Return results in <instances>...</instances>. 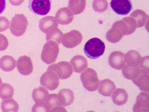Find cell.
<instances>
[{
	"label": "cell",
	"instance_id": "obj_1",
	"mask_svg": "<svg viewBox=\"0 0 149 112\" xmlns=\"http://www.w3.org/2000/svg\"><path fill=\"white\" fill-rule=\"evenodd\" d=\"M104 43L98 38H93L85 44L84 50L88 57L95 60L103 55L105 51Z\"/></svg>",
	"mask_w": 149,
	"mask_h": 112
},
{
	"label": "cell",
	"instance_id": "obj_2",
	"mask_svg": "<svg viewBox=\"0 0 149 112\" xmlns=\"http://www.w3.org/2000/svg\"><path fill=\"white\" fill-rule=\"evenodd\" d=\"M81 80L86 90L93 92L97 90L100 83L97 72L92 68H87L81 75Z\"/></svg>",
	"mask_w": 149,
	"mask_h": 112
},
{
	"label": "cell",
	"instance_id": "obj_3",
	"mask_svg": "<svg viewBox=\"0 0 149 112\" xmlns=\"http://www.w3.org/2000/svg\"><path fill=\"white\" fill-rule=\"evenodd\" d=\"M59 52V48L57 43L54 41H47L44 44L41 58L44 63L50 64L57 60Z\"/></svg>",
	"mask_w": 149,
	"mask_h": 112
},
{
	"label": "cell",
	"instance_id": "obj_4",
	"mask_svg": "<svg viewBox=\"0 0 149 112\" xmlns=\"http://www.w3.org/2000/svg\"><path fill=\"white\" fill-rule=\"evenodd\" d=\"M27 18L23 14H17L13 18L10 26L12 34L15 36H20L24 34L28 26Z\"/></svg>",
	"mask_w": 149,
	"mask_h": 112
},
{
	"label": "cell",
	"instance_id": "obj_5",
	"mask_svg": "<svg viewBox=\"0 0 149 112\" xmlns=\"http://www.w3.org/2000/svg\"><path fill=\"white\" fill-rule=\"evenodd\" d=\"M47 70L54 71L61 79H68L73 73V66L67 61H61L57 64L51 65Z\"/></svg>",
	"mask_w": 149,
	"mask_h": 112
},
{
	"label": "cell",
	"instance_id": "obj_6",
	"mask_svg": "<svg viewBox=\"0 0 149 112\" xmlns=\"http://www.w3.org/2000/svg\"><path fill=\"white\" fill-rule=\"evenodd\" d=\"M51 0H29V8L31 12L38 15H45L51 10Z\"/></svg>",
	"mask_w": 149,
	"mask_h": 112
},
{
	"label": "cell",
	"instance_id": "obj_7",
	"mask_svg": "<svg viewBox=\"0 0 149 112\" xmlns=\"http://www.w3.org/2000/svg\"><path fill=\"white\" fill-rule=\"evenodd\" d=\"M83 36L79 31L73 30L63 34L62 43L63 46L68 48H73L78 46L81 43Z\"/></svg>",
	"mask_w": 149,
	"mask_h": 112
},
{
	"label": "cell",
	"instance_id": "obj_8",
	"mask_svg": "<svg viewBox=\"0 0 149 112\" xmlns=\"http://www.w3.org/2000/svg\"><path fill=\"white\" fill-rule=\"evenodd\" d=\"M59 79L54 71L47 70L41 77V85L50 91L55 90L59 85Z\"/></svg>",
	"mask_w": 149,
	"mask_h": 112
},
{
	"label": "cell",
	"instance_id": "obj_9",
	"mask_svg": "<svg viewBox=\"0 0 149 112\" xmlns=\"http://www.w3.org/2000/svg\"><path fill=\"white\" fill-rule=\"evenodd\" d=\"M110 7L116 14L121 15L129 14L133 8L131 0H111Z\"/></svg>",
	"mask_w": 149,
	"mask_h": 112
},
{
	"label": "cell",
	"instance_id": "obj_10",
	"mask_svg": "<svg viewBox=\"0 0 149 112\" xmlns=\"http://www.w3.org/2000/svg\"><path fill=\"white\" fill-rule=\"evenodd\" d=\"M17 67L19 72L25 76L31 74L33 70L32 60L31 58L26 55L19 58L17 62Z\"/></svg>",
	"mask_w": 149,
	"mask_h": 112
},
{
	"label": "cell",
	"instance_id": "obj_11",
	"mask_svg": "<svg viewBox=\"0 0 149 112\" xmlns=\"http://www.w3.org/2000/svg\"><path fill=\"white\" fill-rule=\"evenodd\" d=\"M124 55L125 54L121 51H113L109 56V64L115 69H122L125 65Z\"/></svg>",
	"mask_w": 149,
	"mask_h": 112
},
{
	"label": "cell",
	"instance_id": "obj_12",
	"mask_svg": "<svg viewBox=\"0 0 149 112\" xmlns=\"http://www.w3.org/2000/svg\"><path fill=\"white\" fill-rule=\"evenodd\" d=\"M74 15L73 12L67 7L60 9L56 13L55 18L62 25H67L73 22Z\"/></svg>",
	"mask_w": 149,
	"mask_h": 112
},
{
	"label": "cell",
	"instance_id": "obj_13",
	"mask_svg": "<svg viewBox=\"0 0 149 112\" xmlns=\"http://www.w3.org/2000/svg\"><path fill=\"white\" fill-rule=\"evenodd\" d=\"M133 111L149 112V94L147 92H142L138 95Z\"/></svg>",
	"mask_w": 149,
	"mask_h": 112
},
{
	"label": "cell",
	"instance_id": "obj_14",
	"mask_svg": "<svg viewBox=\"0 0 149 112\" xmlns=\"http://www.w3.org/2000/svg\"><path fill=\"white\" fill-rule=\"evenodd\" d=\"M39 27L41 32L46 34L52 29L58 28V24L55 18L49 15L39 20Z\"/></svg>",
	"mask_w": 149,
	"mask_h": 112
},
{
	"label": "cell",
	"instance_id": "obj_15",
	"mask_svg": "<svg viewBox=\"0 0 149 112\" xmlns=\"http://www.w3.org/2000/svg\"><path fill=\"white\" fill-rule=\"evenodd\" d=\"M116 88V86L113 82L108 79H105L100 82L98 92L103 96L110 97Z\"/></svg>",
	"mask_w": 149,
	"mask_h": 112
},
{
	"label": "cell",
	"instance_id": "obj_16",
	"mask_svg": "<svg viewBox=\"0 0 149 112\" xmlns=\"http://www.w3.org/2000/svg\"><path fill=\"white\" fill-rule=\"evenodd\" d=\"M70 63L73 66L74 72L81 73L85 71L88 66V63L86 58L83 56L77 55L72 58Z\"/></svg>",
	"mask_w": 149,
	"mask_h": 112
},
{
	"label": "cell",
	"instance_id": "obj_17",
	"mask_svg": "<svg viewBox=\"0 0 149 112\" xmlns=\"http://www.w3.org/2000/svg\"><path fill=\"white\" fill-rule=\"evenodd\" d=\"M60 103L63 106L71 105L74 100V94L69 89H63L60 90L57 94Z\"/></svg>",
	"mask_w": 149,
	"mask_h": 112
},
{
	"label": "cell",
	"instance_id": "obj_18",
	"mask_svg": "<svg viewBox=\"0 0 149 112\" xmlns=\"http://www.w3.org/2000/svg\"><path fill=\"white\" fill-rule=\"evenodd\" d=\"M111 96L114 103L117 105H123L126 103L128 99L127 91L123 89H115Z\"/></svg>",
	"mask_w": 149,
	"mask_h": 112
},
{
	"label": "cell",
	"instance_id": "obj_19",
	"mask_svg": "<svg viewBox=\"0 0 149 112\" xmlns=\"http://www.w3.org/2000/svg\"><path fill=\"white\" fill-rule=\"evenodd\" d=\"M141 56L138 51L132 50L124 55V61L128 66L131 67H138L140 63Z\"/></svg>",
	"mask_w": 149,
	"mask_h": 112
},
{
	"label": "cell",
	"instance_id": "obj_20",
	"mask_svg": "<svg viewBox=\"0 0 149 112\" xmlns=\"http://www.w3.org/2000/svg\"><path fill=\"white\" fill-rule=\"evenodd\" d=\"M123 36V33L114 23L106 34L107 40L111 43L118 42Z\"/></svg>",
	"mask_w": 149,
	"mask_h": 112
},
{
	"label": "cell",
	"instance_id": "obj_21",
	"mask_svg": "<svg viewBox=\"0 0 149 112\" xmlns=\"http://www.w3.org/2000/svg\"><path fill=\"white\" fill-rule=\"evenodd\" d=\"M86 0H69L68 8L74 15L81 14L86 7Z\"/></svg>",
	"mask_w": 149,
	"mask_h": 112
},
{
	"label": "cell",
	"instance_id": "obj_22",
	"mask_svg": "<svg viewBox=\"0 0 149 112\" xmlns=\"http://www.w3.org/2000/svg\"><path fill=\"white\" fill-rule=\"evenodd\" d=\"M16 61L12 56L5 55L0 59V68L5 72L11 71L15 68Z\"/></svg>",
	"mask_w": 149,
	"mask_h": 112
},
{
	"label": "cell",
	"instance_id": "obj_23",
	"mask_svg": "<svg viewBox=\"0 0 149 112\" xmlns=\"http://www.w3.org/2000/svg\"><path fill=\"white\" fill-rule=\"evenodd\" d=\"M49 95V92L45 87H39L34 89L32 92V98L36 103L45 102Z\"/></svg>",
	"mask_w": 149,
	"mask_h": 112
},
{
	"label": "cell",
	"instance_id": "obj_24",
	"mask_svg": "<svg viewBox=\"0 0 149 112\" xmlns=\"http://www.w3.org/2000/svg\"><path fill=\"white\" fill-rule=\"evenodd\" d=\"M122 69L124 76L129 80H135L141 74L139 66L137 67H131L127 65H125Z\"/></svg>",
	"mask_w": 149,
	"mask_h": 112
},
{
	"label": "cell",
	"instance_id": "obj_25",
	"mask_svg": "<svg viewBox=\"0 0 149 112\" xmlns=\"http://www.w3.org/2000/svg\"><path fill=\"white\" fill-rule=\"evenodd\" d=\"M139 77L133 80L134 83L143 92H149V77L147 74H141Z\"/></svg>",
	"mask_w": 149,
	"mask_h": 112
},
{
	"label": "cell",
	"instance_id": "obj_26",
	"mask_svg": "<svg viewBox=\"0 0 149 112\" xmlns=\"http://www.w3.org/2000/svg\"><path fill=\"white\" fill-rule=\"evenodd\" d=\"M1 108L3 112H17L19 111V106L17 102L13 99H4Z\"/></svg>",
	"mask_w": 149,
	"mask_h": 112
},
{
	"label": "cell",
	"instance_id": "obj_27",
	"mask_svg": "<svg viewBox=\"0 0 149 112\" xmlns=\"http://www.w3.org/2000/svg\"><path fill=\"white\" fill-rule=\"evenodd\" d=\"M131 17L135 19L137 22V27H143L147 20L148 15L146 13L141 10H134L131 15Z\"/></svg>",
	"mask_w": 149,
	"mask_h": 112
},
{
	"label": "cell",
	"instance_id": "obj_28",
	"mask_svg": "<svg viewBox=\"0 0 149 112\" xmlns=\"http://www.w3.org/2000/svg\"><path fill=\"white\" fill-rule=\"evenodd\" d=\"M14 94V88L9 84H2L0 86V98L2 99H11Z\"/></svg>",
	"mask_w": 149,
	"mask_h": 112
},
{
	"label": "cell",
	"instance_id": "obj_29",
	"mask_svg": "<svg viewBox=\"0 0 149 112\" xmlns=\"http://www.w3.org/2000/svg\"><path fill=\"white\" fill-rule=\"evenodd\" d=\"M63 36V32L61 30L58 28H54L46 33V40L47 41H54L58 44H60Z\"/></svg>",
	"mask_w": 149,
	"mask_h": 112
},
{
	"label": "cell",
	"instance_id": "obj_30",
	"mask_svg": "<svg viewBox=\"0 0 149 112\" xmlns=\"http://www.w3.org/2000/svg\"><path fill=\"white\" fill-rule=\"evenodd\" d=\"M109 7L107 0H94L93 3V8L96 12L102 13L105 12Z\"/></svg>",
	"mask_w": 149,
	"mask_h": 112
},
{
	"label": "cell",
	"instance_id": "obj_31",
	"mask_svg": "<svg viewBox=\"0 0 149 112\" xmlns=\"http://www.w3.org/2000/svg\"><path fill=\"white\" fill-rule=\"evenodd\" d=\"M45 102L50 109L61 105L58 99L57 94H52L50 95L49 94Z\"/></svg>",
	"mask_w": 149,
	"mask_h": 112
},
{
	"label": "cell",
	"instance_id": "obj_32",
	"mask_svg": "<svg viewBox=\"0 0 149 112\" xmlns=\"http://www.w3.org/2000/svg\"><path fill=\"white\" fill-rule=\"evenodd\" d=\"M139 67L141 74H149V56L141 58Z\"/></svg>",
	"mask_w": 149,
	"mask_h": 112
},
{
	"label": "cell",
	"instance_id": "obj_33",
	"mask_svg": "<svg viewBox=\"0 0 149 112\" xmlns=\"http://www.w3.org/2000/svg\"><path fill=\"white\" fill-rule=\"evenodd\" d=\"M32 112H50V108L44 102L36 103L32 109Z\"/></svg>",
	"mask_w": 149,
	"mask_h": 112
},
{
	"label": "cell",
	"instance_id": "obj_34",
	"mask_svg": "<svg viewBox=\"0 0 149 112\" xmlns=\"http://www.w3.org/2000/svg\"><path fill=\"white\" fill-rule=\"evenodd\" d=\"M10 22L7 18L0 17V32L7 30L10 26Z\"/></svg>",
	"mask_w": 149,
	"mask_h": 112
},
{
	"label": "cell",
	"instance_id": "obj_35",
	"mask_svg": "<svg viewBox=\"0 0 149 112\" xmlns=\"http://www.w3.org/2000/svg\"><path fill=\"white\" fill-rule=\"evenodd\" d=\"M9 46V41L3 34H0V51H3Z\"/></svg>",
	"mask_w": 149,
	"mask_h": 112
},
{
	"label": "cell",
	"instance_id": "obj_36",
	"mask_svg": "<svg viewBox=\"0 0 149 112\" xmlns=\"http://www.w3.org/2000/svg\"><path fill=\"white\" fill-rule=\"evenodd\" d=\"M6 7V0H0V14H2Z\"/></svg>",
	"mask_w": 149,
	"mask_h": 112
},
{
	"label": "cell",
	"instance_id": "obj_37",
	"mask_svg": "<svg viewBox=\"0 0 149 112\" xmlns=\"http://www.w3.org/2000/svg\"><path fill=\"white\" fill-rule=\"evenodd\" d=\"M50 111L51 112H66V110L64 107L58 106V107L56 106L52 108Z\"/></svg>",
	"mask_w": 149,
	"mask_h": 112
},
{
	"label": "cell",
	"instance_id": "obj_38",
	"mask_svg": "<svg viewBox=\"0 0 149 112\" xmlns=\"http://www.w3.org/2000/svg\"><path fill=\"white\" fill-rule=\"evenodd\" d=\"M24 1V0H9V1L12 5L15 6H20L23 3Z\"/></svg>",
	"mask_w": 149,
	"mask_h": 112
},
{
	"label": "cell",
	"instance_id": "obj_39",
	"mask_svg": "<svg viewBox=\"0 0 149 112\" xmlns=\"http://www.w3.org/2000/svg\"><path fill=\"white\" fill-rule=\"evenodd\" d=\"M2 84V80L1 79V77H0V85H1Z\"/></svg>",
	"mask_w": 149,
	"mask_h": 112
}]
</instances>
